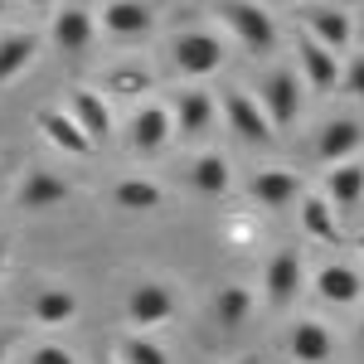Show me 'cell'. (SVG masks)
I'll return each instance as SVG.
<instances>
[{
    "label": "cell",
    "mask_w": 364,
    "mask_h": 364,
    "mask_svg": "<svg viewBox=\"0 0 364 364\" xmlns=\"http://www.w3.org/2000/svg\"><path fill=\"white\" fill-rule=\"evenodd\" d=\"M296 5H301V0H296Z\"/></svg>",
    "instance_id": "39"
},
{
    "label": "cell",
    "mask_w": 364,
    "mask_h": 364,
    "mask_svg": "<svg viewBox=\"0 0 364 364\" xmlns=\"http://www.w3.org/2000/svg\"><path fill=\"white\" fill-rule=\"evenodd\" d=\"M10 345H15V340H10V336H0V364L10 360Z\"/></svg>",
    "instance_id": "32"
},
{
    "label": "cell",
    "mask_w": 364,
    "mask_h": 364,
    "mask_svg": "<svg viewBox=\"0 0 364 364\" xmlns=\"http://www.w3.org/2000/svg\"><path fill=\"white\" fill-rule=\"evenodd\" d=\"M97 25L107 29L117 44H141V39H151V29H156V10H151L146 0H107L102 15H97Z\"/></svg>",
    "instance_id": "8"
},
{
    "label": "cell",
    "mask_w": 364,
    "mask_h": 364,
    "mask_svg": "<svg viewBox=\"0 0 364 364\" xmlns=\"http://www.w3.org/2000/svg\"><path fill=\"white\" fill-rule=\"evenodd\" d=\"M248 195L262 209H287V204H296L306 190H301V175L296 170H257L248 180Z\"/></svg>",
    "instance_id": "17"
},
{
    "label": "cell",
    "mask_w": 364,
    "mask_h": 364,
    "mask_svg": "<svg viewBox=\"0 0 364 364\" xmlns=\"http://www.w3.org/2000/svg\"><path fill=\"white\" fill-rule=\"evenodd\" d=\"M340 87L350 97H364V49H355V54L340 63Z\"/></svg>",
    "instance_id": "29"
},
{
    "label": "cell",
    "mask_w": 364,
    "mask_h": 364,
    "mask_svg": "<svg viewBox=\"0 0 364 364\" xmlns=\"http://www.w3.org/2000/svg\"><path fill=\"white\" fill-rule=\"evenodd\" d=\"M34 127H39V136L49 141L54 151L73 156V161H87V156H92V141H87L83 127L68 117V107H39V112H34Z\"/></svg>",
    "instance_id": "10"
},
{
    "label": "cell",
    "mask_w": 364,
    "mask_h": 364,
    "mask_svg": "<svg viewBox=\"0 0 364 364\" xmlns=\"http://www.w3.org/2000/svg\"><path fill=\"white\" fill-rule=\"evenodd\" d=\"M316 296H321L326 306H355L364 296V282L350 262H326V267L316 272Z\"/></svg>",
    "instance_id": "18"
},
{
    "label": "cell",
    "mask_w": 364,
    "mask_h": 364,
    "mask_svg": "<svg viewBox=\"0 0 364 364\" xmlns=\"http://www.w3.org/2000/svg\"><path fill=\"white\" fill-rule=\"evenodd\" d=\"M73 316H78V296H73L68 287H39V291L29 296V321L44 326V331L68 326Z\"/></svg>",
    "instance_id": "20"
},
{
    "label": "cell",
    "mask_w": 364,
    "mask_h": 364,
    "mask_svg": "<svg viewBox=\"0 0 364 364\" xmlns=\"http://www.w3.org/2000/svg\"><path fill=\"white\" fill-rule=\"evenodd\" d=\"M287 350H291L296 364H331L336 336H331V326H321V321H296V326L287 331Z\"/></svg>",
    "instance_id": "16"
},
{
    "label": "cell",
    "mask_w": 364,
    "mask_h": 364,
    "mask_svg": "<svg viewBox=\"0 0 364 364\" xmlns=\"http://www.w3.org/2000/svg\"><path fill=\"white\" fill-rule=\"evenodd\" d=\"M112 204L127 209V214H151V209L166 204V190L156 180H146V175H122L112 185Z\"/></svg>",
    "instance_id": "24"
},
{
    "label": "cell",
    "mask_w": 364,
    "mask_h": 364,
    "mask_svg": "<svg viewBox=\"0 0 364 364\" xmlns=\"http://www.w3.org/2000/svg\"><path fill=\"white\" fill-rule=\"evenodd\" d=\"M170 141H175V117H170V107L166 102H141L136 112H132V122H127V146H132V156L156 161Z\"/></svg>",
    "instance_id": "4"
},
{
    "label": "cell",
    "mask_w": 364,
    "mask_h": 364,
    "mask_svg": "<svg viewBox=\"0 0 364 364\" xmlns=\"http://www.w3.org/2000/svg\"><path fill=\"white\" fill-rule=\"evenodd\" d=\"M117 364H170V355L146 331H132V336H122V345H117Z\"/></svg>",
    "instance_id": "28"
},
{
    "label": "cell",
    "mask_w": 364,
    "mask_h": 364,
    "mask_svg": "<svg viewBox=\"0 0 364 364\" xmlns=\"http://www.w3.org/2000/svg\"><path fill=\"white\" fill-rule=\"evenodd\" d=\"M175 311H180L175 291H170L166 282H156V277L136 282V287L127 291V321H132V331H156V326L175 321Z\"/></svg>",
    "instance_id": "6"
},
{
    "label": "cell",
    "mask_w": 364,
    "mask_h": 364,
    "mask_svg": "<svg viewBox=\"0 0 364 364\" xmlns=\"http://www.w3.org/2000/svg\"><path fill=\"white\" fill-rule=\"evenodd\" d=\"M49 39H54L63 54H87L92 39H97V20H92V10H83V5H58L54 20H49Z\"/></svg>",
    "instance_id": "11"
},
{
    "label": "cell",
    "mask_w": 364,
    "mask_h": 364,
    "mask_svg": "<svg viewBox=\"0 0 364 364\" xmlns=\"http://www.w3.org/2000/svg\"><path fill=\"white\" fill-rule=\"evenodd\" d=\"M185 180H190V190L204 199H224L228 185H233V166H228L224 151H204V156H195V166L185 170Z\"/></svg>",
    "instance_id": "19"
},
{
    "label": "cell",
    "mask_w": 364,
    "mask_h": 364,
    "mask_svg": "<svg viewBox=\"0 0 364 364\" xmlns=\"http://www.w3.org/2000/svg\"><path fill=\"white\" fill-rule=\"evenodd\" d=\"M360 146H364V122L360 117H331V122L316 132V156H321L326 166L350 161Z\"/></svg>",
    "instance_id": "15"
},
{
    "label": "cell",
    "mask_w": 364,
    "mask_h": 364,
    "mask_svg": "<svg viewBox=\"0 0 364 364\" xmlns=\"http://www.w3.org/2000/svg\"><path fill=\"white\" fill-rule=\"evenodd\" d=\"M355 252H360V262H364V233H355Z\"/></svg>",
    "instance_id": "33"
},
{
    "label": "cell",
    "mask_w": 364,
    "mask_h": 364,
    "mask_svg": "<svg viewBox=\"0 0 364 364\" xmlns=\"http://www.w3.org/2000/svg\"><path fill=\"white\" fill-rule=\"evenodd\" d=\"M360 340H364V326H360Z\"/></svg>",
    "instance_id": "38"
},
{
    "label": "cell",
    "mask_w": 364,
    "mask_h": 364,
    "mask_svg": "<svg viewBox=\"0 0 364 364\" xmlns=\"http://www.w3.org/2000/svg\"><path fill=\"white\" fill-rule=\"evenodd\" d=\"M301 20H306V34L326 49H350L355 44V15L336 5V0H301Z\"/></svg>",
    "instance_id": "5"
},
{
    "label": "cell",
    "mask_w": 364,
    "mask_h": 364,
    "mask_svg": "<svg viewBox=\"0 0 364 364\" xmlns=\"http://www.w3.org/2000/svg\"><path fill=\"white\" fill-rule=\"evenodd\" d=\"M25 5H34V10H49V5H54V0H25Z\"/></svg>",
    "instance_id": "34"
},
{
    "label": "cell",
    "mask_w": 364,
    "mask_h": 364,
    "mask_svg": "<svg viewBox=\"0 0 364 364\" xmlns=\"http://www.w3.org/2000/svg\"><path fill=\"white\" fill-rule=\"evenodd\" d=\"M296 73H301V83L311 92H336L340 87V54L336 49H326V44H316V39H301L296 44Z\"/></svg>",
    "instance_id": "12"
},
{
    "label": "cell",
    "mask_w": 364,
    "mask_h": 364,
    "mask_svg": "<svg viewBox=\"0 0 364 364\" xmlns=\"http://www.w3.org/2000/svg\"><path fill=\"white\" fill-rule=\"evenodd\" d=\"M301 228L316 243H340V209L326 195H306L301 199Z\"/></svg>",
    "instance_id": "26"
},
{
    "label": "cell",
    "mask_w": 364,
    "mask_h": 364,
    "mask_svg": "<svg viewBox=\"0 0 364 364\" xmlns=\"http://www.w3.org/2000/svg\"><path fill=\"white\" fill-rule=\"evenodd\" d=\"M68 195H73L68 180L54 175V170H29L25 180H20V209H54Z\"/></svg>",
    "instance_id": "23"
},
{
    "label": "cell",
    "mask_w": 364,
    "mask_h": 364,
    "mask_svg": "<svg viewBox=\"0 0 364 364\" xmlns=\"http://www.w3.org/2000/svg\"><path fill=\"white\" fill-rule=\"evenodd\" d=\"M29 364H78V355L68 345H58V340H44V345L29 350Z\"/></svg>",
    "instance_id": "30"
},
{
    "label": "cell",
    "mask_w": 364,
    "mask_h": 364,
    "mask_svg": "<svg viewBox=\"0 0 364 364\" xmlns=\"http://www.w3.org/2000/svg\"><path fill=\"white\" fill-rule=\"evenodd\" d=\"M252 306H257V301H252L248 287H219V291H214V316H219V326H228V331L243 326L252 316Z\"/></svg>",
    "instance_id": "27"
},
{
    "label": "cell",
    "mask_w": 364,
    "mask_h": 364,
    "mask_svg": "<svg viewBox=\"0 0 364 364\" xmlns=\"http://www.w3.org/2000/svg\"><path fill=\"white\" fill-rule=\"evenodd\" d=\"M262 296L272 311H287L296 296H301V252L282 248L267 267H262Z\"/></svg>",
    "instance_id": "9"
},
{
    "label": "cell",
    "mask_w": 364,
    "mask_h": 364,
    "mask_svg": "<svg viewBox=\"0 0 364 364\" xmlns=\"http://www.w3.org/2000/svg\"><path fill=\"white\" fill-rule=\"evenodd\" d=\"M34 58H39V34L34 29H5L0 34V87L15 83Z\"/></svg>",
    "instance_id": "21"
},
{
    "label": "cell",
    "mask_w": 364,
    "mask_h": 364,
    "mask_svg": "<svg viewBox=\"0 0 364 364\" xmlns=\"http://www.w3.org/2000/svg\"><path fill=\"white\" fill-rule=\"evenodd\" d=\"M170 58H175V68L185 78H209V73L224 68L228 54H224V39L219 34H209V29H180L175 44H170Z\"/></svg>",
    "instance_id": "3"
},
{
    "label": "cell",
    "mask_w": 364,
    "mask_h": 364,
    "mask_svg": "<svg viewBox=\"0 0 364 364\" xmlns=\"http://www.w3.org/2000/svg\"><path fill=\"white\" fill-rule=\"evenodd\" d=\"M170 117H175V136H204L219 117V102L204 87H180L170 102Z\"/></svg>",
    "instance_id": "14"
},
{
    "label": "cell",
    "mask_w": 364,
    "mask_h": 364,
    "mask_svg": "<svg viewBox=\"0 0 364 364\" xmlns=\"http://www.w3.org/2000/svg\"><path fill=\"white\" fill-rule=\"evenodd\" d=\"M68 117L83 127V136L97 146V141L112 136V102H107V92H97V87H73V97H68Z\"/></svg>",
    "instance_id": "13"
},
{
    "label": "cell",
    "mask_w": 364,
    "mask_h": 364,
    "mask_svg": "<svg viewBox=\"0 0 364 364\" xmlns=\"http://www.w3.org/2000/svg\"><path fill=\"white\" fill-rule=\"evenodd\" d=\"M5 262H10V243L0 238V277H5Z\"/></svg>",
    "instance_id": "31"
},
{
    "label": "cell",
    "mask_w": 364,
    "mask_h": 364,
    "mask_svg": "<svg viewBox=\"0 0 364 364\" xmlns=\"http://www.w3.org/2000/svg\"><path fill=\"white\" fill-rule=\"evenodd\" d=\"M326 199H331L336 209L364 204V166L360 161H336V166H326Z\"/></svg>",
    "instance_id": "22"
},
{
    "label": "cell",
    "mask_w": 364,
    "mask_h": 364,
    "mask_svg": "<svg viewBox=\"0 0 364 364\" xmlns=\"http://www.w3.org/2000/svg\"><path fill=\"white\" fill-rule=\"evenodd\" d=\"M97 364H117V360H97Z\"/></svg>",
    "instance_id": "37"
},
{
    "label": "cell",
    "mask_w": 364,
    "mask_h": 364,
    "mask_svg": "<svg viewBox=\"0 0 364 364\" xmlns=\"http://www.w3.org/2000/svg\"><path fill=\"white\" fill-rule=\"evenodd\" d=\"M151 87H156V73H151L146 63H117V68H107V73H102V92H107V97L141 102Z\"/></svg>",
    "instance_id": "25"
},
{
    "label": "cell",
    "mask_w": 364,
    "mask_h": 364,
    "mask_svg": "<svg viewBox=\"0 0 364 364\" xmlns=\"http://www.w3.org/2000/svg\"><path fill=\"white\" fill-rule=\"evenodd\" d=\"M224 122L233 127V136L248 141V146H272L277 141V127L267 122L262 102L252 92H243V87H228L224 92Z\"/></svg>",
    "instance_id": "7"
},
{
    "label": "cell",
    "mask_w": 364,
    "mask_h": 364,
    "mask_svg": "<svg viewBox=\"0 0 364 364\" xmlns=\"http://www.w3.org/2000/svg\"><path fill=\"white\" fill-rule=\"evenodd\" d=\"M257 102H262V112L267 122L287 132V127H296V117H301V102H306V83H301V73L291 68V63H277L262 87H257Z\"/></svg>",
    "instance_id": "2"
},
{
    "label": "cell",
    "mask_w": 364,
    "mask_h": 364,
    "mask_svg": "<svg viewBox=\"0 0 364 364\" xmlns=\"http://www.w3.org/2000/svg\"><path fill=\"white\" fill-rule=\"evenodd\" d=\"M214 15L224 20V29L248 54H272L277 49V20L257 0H214Z\"/></svg>",
    "instance_id": "1"
},
{
    "label": "cell",
    "mask_w": 364,
    "mask_h": 364,
    "mask_svg": "<svg viewBox=\"0 0 364 364\" xmlns=\"http://www.w3.org/2000/svg\"><path fill=\"white\" fill-rule=\"evenodd\" d=\"M233 364H262V360H257V355H243V360H233Z\"/></svg>",
    "instance_id": "35"
},
{
    "label": "cell",
    "mask_w": 364,
    "mask_h": 364,
    "mask_svg": "<svg viewBox=\"0 0 364 364\" xmlns=\"http://www.w3.org/2000/svg\"><path fill=\"white\" fill-rule=\"evenodd\" d=\"M5 5H10V0H0V15H5Z\"/></svg>",
    "instance_id": "36"
}]
</instances>
